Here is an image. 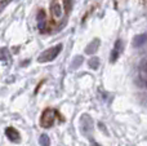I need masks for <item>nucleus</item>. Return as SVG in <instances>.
Wrapping results in <instances>:
<instances>
[{"label":"nucleus","instance_id":"obj_1","mask_svg":"<svg viewBox=\"0 0 147 146\" xmlns=\"http://www.w3.org/2000/svg\"><path fill=\"white\" fill-rule=\"evenodd\" d=\"M61 51H62V44H57V45H54V47H51V48L44 51L43 53L38 57V62L44 64V62L53 61V59L61 53Z\"/></svg>","mask_w":147,"mask_h":146},{"label":"nucleus","instance_id":"obj_2","mask_svg":"<svg viewBox=\"0 0 147 146\" xmlns=\"http://www.w3.org/2000/svg\"><path fill=\"white\" fill-rule=\"evenodd\" d=\"M56 116H59L56 110H53V109H45V110L43 111V114H41L40 126L43 127V128H51L54 124Z\"/></svg>","mask_w":147,"mask_h":146},{"label":"nucleus","instance_id":"obj_3","mask_svg":"<svg viewBox=\"0 0 147 146\" xmlns=\"http://www.w3.org/2000/svg\"><path fill=\"white\" fill-rule=\"evenodd\" d=\"M80 129H81V133L86 137H89L90 132L93 131V119H92L88 114L81 115V118H80Z\"/></svg>","mask_w":147,"mask_h":146},{"label":"nucleus","instance_id":"obj_4","mask_svg":"<svg viewBox=\"0 0 147 146\" xmlns=\"http://www.w3.org/2000/svg\"><path fill=\"white\" fill-rule=\"evenodd\" d=\"M51 13L54 20H61L63 16V0H52L51 3Z\"/></svg>","mask_w":147,"mask_h":146},{"label":"nucleus","instance_id":"obj_5","mask_svg":"<svg viewBox=\"0 0 147 146\" xmlns=\"http://www.w3.org/2000/svg\"><path fill=\"white\" fill-rule=\"evenodd\" d=\"M123 45H124V44H123L121 40L115 41V45H114V48H112V51H111V56H110V62H111V64L116 62L117 58L120 57V54L123 53V49H124V47Z\"/></svg>","mask_w":147,"mask_h":146},{"label":"nucleus","instance_id":"obj_6","mask_svg":"<svg viewBox=\"0 0 147 146\" xmlns=\"http://www.w3.org/2000/svg\"><path fill=\"white\" fill-rule=\"evenodd\" d=\"M5 135H7L8 139H9L12 142H14V144H18V142L21 141L20 132H18L16 128H13V127H8V128H5Z\"/></svg>","mask_w":147,"mask_h":146},{"label":"nucleus","instance_id":"obj_7","mask_svg":"<svg viewBox=\"0 0 147 146\" xmlns=\"http://www.w3.org/2000/svg\"><path fill=\"white\" fill-rule=\"evenodd\" d=\"M99 48V39H93L90 43L86 45L85 48V53L86 54H94Z\"/></svg>","mask_w":147,"mask_h":146},{"label":"nucleus","instance_id":"obj_8","mask_svg":"<svg viewBox=\"0 0 147 146\" xmlns=\"http://www.w3.org/2000/svg\"><path fill=\"white\" fill-rule=\"evenodd\" d=\"M38 26H39V30L40 32H45L47 28V22H45V12L44 10H39L38 13Z\"/></svg>","mask_w":147,"mask_h":146},{"label":"nucleus","instance_id":"obj_9","mask_svg":"<svg viewBox=\"0 0 147 146\" xmlns=\"http://www.w3.org/2000/svg\"><path fill=\"white\" fill-rule=\"evenodd\" d=\"M147 40V35L146 34H140V35H136L134 39H133V47L138 48V47L143 45Z\"/></svg>","mask_w":147,"mask_h":146},{"label":"nucleus","instance_id":"obj_10","mask_svg":"<svg viewBox=\"0 0 147 146\" xmlns=\"http://www.w3.org/2000/svg\"><path fill=\"white\" fill-rule=\"evenodd\" d=\"M88 65L92 70H97L99 67V58L98 57H92V58L88 61Z\"/></svg>","mask_w":147,"mask_h":146},{"label":"nucleus","instance_id":"obj_11","mask_svg":"<svg viewBox=\"0 0 147 146\" xmlns=\"http://www.w3.org/2000/svg\"><path fill=\"white\" fill-rule=\"evenodd\" d=\"M83 61H84V58L81 56H76L75 58L72 59V62H71V69H78L79 66H81V64H83Z\"/></svg>","mask_w":147,"mask_h":146},{"label":"nucleus","instance_id":"obj_12","mask_svg":"<svg viewBox=\"0 0 147 146\" xmlns=\"http://www.w3.org/2000/svg\"><path fill=\"white\" fill-rule=\"evenodd\" d=\"M1 62H3V64H5V62L10 64V54L8 53V49L7 48H3L1 49Z\"/></svg>","mask_w":147,"mask_h":146},{"label":"nucleus","instance_id":"obj_13","mask_svg":"<svg viewBox=\"0 0 147 146\" xmlns=\"http://www.w3.org/2000/svg\"><path fill=\"white\" fill-rule=\"evenodd\" d=\"M39 142H40L41 146H51V139L47 135H41L40 139H39Z\"/></svg>","mask_w":147,"mask_h":146},{"label":"nucleus","instance_id":"obj_14","mask_svg":"<svg viewBox=\"0 0 147 146\" xmlns=\"http://www.w3.org/2000/svg\"><path fill=\"white\" fill-rule=\"evenodd\" d=\"M140 74H141V79H142L143 84H145L146 87H147V71H146V70H142V69H141Z\"/></svg>","mask_w":147,"mask_h":146},{"label":"nucleus","instance_id":"obj_15","mask_svg":"<svg viewBox=\"0 0 147 146\" xmlns=\"http://www.w3.org/2000/svg\"><path fill=\"white\" fill-rule=\"evenodd\" d=\"M141 69H142V70H146V71H147V61H146V62H143L142 66H141Z\"/></svg>","mask_w":147,"mask_h":146},{"label":"nucleus","instance_id":"obj_16","mask_svg":"<svg viewBox=\"0 0 147 146\" xmlns=\"http://www.w3.org/2000/svg\"><path fill=\"white\" fill-rule=\"evenodd\" d=\"M90 145L92 146H99V145H97V142L94 141V140H90Z\"/></svg>","mask_w":147,"mask_h":146},{"label":"nucleus","instance_id":"obj_17","mask_svg":"<svg viewBox=\"0 0 147 146\" xmlns=\"http://www.w3.org/2000/svg\"><path fill=\"white\" fill-rule=\"evenodd\" d=\"M143 4H145V5H147V0H143Z\"/></svg>","mask_w":147,"mask_h":146}]
</instances>
